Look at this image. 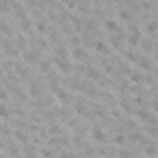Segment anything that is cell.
Returning a JSON list of instances; mask_svg holds the SVG:
<instances>
[{
  "label": "cell",
  "instance_id": "obj_1",
  "mask_svg": "<svg viewBox=\"0 0 158 158\" xmlns=\"http://www.w3.org/2000/svg\"><path fill=\"white\" fill-rule=\"evenodd\" d=\"M134 114H136L138 121H141V123H151V125L156 123V115L152 112H149V110H136Z\"/></svg>",
  "mask_w": 158,
  "mask_h": 158
},
{
  "label": "cell",
  "instance_id": "obj_2",
  "mask_svg": "<svg viewBox=\"0 0 158 158\" xmlns=\"http://www.w3.org/2000/svg\"><path fill=\"white\" fill-rule=\"evenodd\" d=\"M104 28L114 35V34H123V26L119 24V21H114V19H106L104 21Z\"/></svg>",
  "mask_w": 158,
  "mask_h": 158
},
{
  "label": "cell",
  "instance_id": "obj_3",
  "mask_svg": "<svg viewBox=\"0 0 158 158\" xmlns=\"http://www.w3.org/2000/svg\"><path fill=\"white\" fill-rule=\"evenodd\" d=\"M136 63H138V67L141 69V71H152L154 69V63H152V60L151 58H147V56H138V60H136Z\"/></svg>",
  "mask_w": 158,
  "mask_h": 158
},
{
  "label": "cell",
  "instance_id": "obj_4",
  "mask_svg": "<svg viewBox=\"0 0 158 158\" xmlns=\"http://www.w3.org/2000/svg\"><path fill=\"white\" fill-rule=\"evenodd\" d=\"M110 45H112V48H115V50H123V47H125V35H123V34H114V35H110Z\"/></svg>",
  "mask_w": 158,
  "mask_h": 158
},
{
  "label": "cell",
  "instance_id": "obj_5",
  "mask_svg": "<svg viewBox=\"0 0 158 158\" xmlns=\"http://www.w3.org/2000/svg\"><path fill=\"white\" fill-rule=\"evenodd\" d=\"M156 30H158V23H156L154 19H151V21H147V23L143 24V32H145L147 35H154Z\"/></svg>",
  "mask_w": 158,
  "mask_h": 158
},
{
  "label": "cell",
  "instance_id": "obj_6",
  "mask_svg": "<svg viewBox=\"0 0 158 158\" xmlns=\"http://www.w3.org/2000/svg\"><path fill=\"white\" fill-rule=\"evenodd\" d=\"M91 138L95 139V141H104L106 139V134H104V130H102V127H93L91 128Z\"/></svg>",
  "mask_w": 158,
  "mask_h": 158
},
{
  "label": "cell",
  "instance_id": "obj_7",
  "mask_svg": "<svg viewBox=\"0 0 158 158\" xmlns=\"http://www.w3.org/2000/svg\"><path fill=\"white\" fill-rule=\"evenodd\" d=\"M117 17L121 19V21H128V23H132V11L128 10V8H117Z\"/></svg>",
  "mask_w": 158,
  "mask_h": 158
},
{
  "label": "cell",
  "instance_id": "obj_8",
  "mask_svg": "<svg viewBox=\"0 0 158 158\" xmlns=\"http://www.w3.org/2000/svg\"><path fill=\"white\" fill-rule=\"evenodd\" d=\"M32 26H34V24H32V19H30L28 15L21 19V28H23V32H26V34H30V32H32Z\"/></svg>",
  "mask_w": 158,
  "mask_h": 158
},
{
  "label": "cell",
  "instance_id": "obj_9",
  "mask_svg": "<svg viewBox=\"0 0 158 158\" xmlns=\"http://www.w3.org/2000/svg\"><path fill=\"white\" fill-rule=\"evenodd\" d=\"M71 54H73V58H76V60H84V58H86V48H82V47H74Z\"/></svg>",
  "mask_w": 158,
  "mask_h": 158
},
{
  "label": "cell",
  "instance_id": "obj_10",
  "mask_svg": "<svg viewBox=\"0 0 158 158\" xmlns=\"http://www.w3.org/2000/svg\"><path fill=\"white\" fill-rule=\"evenodd\" d=\"M23 58H24V60H26L28 63H34V61H35V60L39 58V54H37L35 50H26V52L23 54Z\"/></svg>",
  "mask_w": 158,
  "mask_h": 158
},
{
  "label": "cell",
  "instance_id": "obj_11",
  "mask_svg": "<svg viewBox=\"0 0 158 158\" xmlns=\"http://www.w3.org/2000/svg\"><path fill=\"white\" fill-rule=\"evenodd\" d=\"M128 78H130V80L132 82H143V74H141V71H132L130 74H128Z\"/></svg>",
  "mask_w": 158,
  "mask_h": 158
},
{
  "label": "cell",
  "instance_id": "obj_12",
  "mask_svg": "<svg viewBox=\"0 0 158 158\" xmlns=\"http://www.w3.org/2000/svg\"><path fill=\"white\" fill-rule=\"evenodd\" d=\"M95 48H97L99 52H102V54H108V52H110V48L106 47V43H104V41H101V39H99V41H95Z\"/></svg>",
  "mask_w": 158,
  "mask_h": 158
},
{
  "label": "cell",
  "instance_id": "obj_13",
  "mask_svg": "<svg viewBox=\"0 0 158 158\" xmlns=\"http://www.w3.org/2000/svg\"><path fill=\"white\" fill-rule=\"evenodd\" d=\"M145 154L151 156V158H154V154H156V147H154V143H151V145L145 147Z\"/></svg>",
  "mask_w": 158,
  "mask_h": 158
},
{
  "label": "cell",
  "instance_id": "obj_14",
  "mask_svg": "<svg viewBox=\"0 0 158 158\" xmlns=\"http://www.w3.org/2000/svg\"><path fill=\"white\" fill-rule=\"evenodd\" d=\"M132 102L128 101V99H121V108L125 110V112H132V106H130Z\"/></svg>",
  "mask_w": 158,
  "mask_h": 158
},
{
  "label": "cell",
  "instance_id": "obj_15",
  "mask_svg": "<svg viewBox=\"0 0 158 158\" xmlns=\"http://www.w3.org/2000/svg\"><path fill=\"white\" fill-rule=\"evenodd\" d=\"M37 30L39 32H47V21L45 19H39L37 21Z\"/></svg>",
  "mask_w": 158,
  "mask_h": 158
},
{
  "label": "cell",
  "instance_id": "obj_16",
  "mask_svg": "<svg viewBox=\"0 0 158 158\" xmlns=\"http://www.w3.org/2000/svg\"><path fill=\"white\" fill-rule=\"evenodd\" d=\"M147 132H149V136H151V138H156V127H154V125L147 127Z\"/></svg>",
  "mask_w": 158,
  "mask_h": 158
},
{
  "label": "cell",
  "instance_id": "obj_17",
  "mask_svg": "<svg viewBox=\"0 0 158 158\" xmlns=\"http://www.w3.org/2000/svg\"><path fill=\"white\" fill-rule=\"evenodd\" d=\"M119 156H121V158H132V152H130V151H123V149H121V151H119Z\"/></svg>",
  "mask_w": 158,
  "mask_h": 158
},
{
  "label": "cell",
  "instance_id": "obj_18",
  "mask_svg": "<svg viewBox=\"0 0 158 158\" xmlns=\"http://www.w3.org/2000/svg\"><path fill=\"white\" fill-rule=\"evenodd\" d=\"M48 67H50L48 61H43V63H41V69H43V71H48Z\"/></svg>",
  "mask_w": 158,
  "mask_h": 158
},
{
  "label": "cell",
  "instance_id": "obj_19",
  "mask_svg": "<svg viewBox=\"0 0 158 158\" xmlns=\"http://www.w3.org/2000/svg\"><path fill=\"white\" fill-rule=\"evenodd\" d=\"M60 158H73V154H69V152H61Z\"/></svg>",
  "mask_w": 158,
  "mask_h": 158
}]
</instances>
